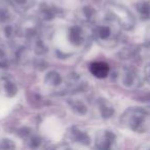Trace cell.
<instances>
[{
	"label": "cell",
	"mask_w": 150,
	"mask_h": 150,
	"mask_svg": "<svg viewBox=\"0 0 150 150\" xmlns=\"http://www.w3.org/2000/svg\"><path fill=\"white\" fill-rule=\"evenodd\" d=\"M0 93L7 98H13L18 94V86L11 76L0 78Z\"/></svg>",
	"instance_id": "obj_9"
},
{
	"label": "cell",
	"mask_w": 150,
	"mask_h": 150,
	"mask_svg": "<svg viewBox=\"0 0 150 150\" xmlns=\"http://www.w3.org/2000/svg\"><path fill=\"white\" fill-rule=\"evenodd\" d=\"M95 110L97 115L103 119H109L114 115L115 109L112 103L105 98H99L95 104Z\"/></svg>",
	"instance_id": "obj_8"
},
{
	"label": "cell",
	"mask_w": 150,
	"mask_h": 150,
	"mask_svg": "<svg viewBox=\"0 0 150 150\" xmlns=\"http://www.w3.org/2000/svg\"><path fill=\"white\" fill-rule=\"evenodd\" d=\"M147 46H148V48L150 50V33L148 34V36H147Z\"/></svg>",
	"instance_id": "obj_20"
},
{
	"label": "cell",
	"mask_w": 150,
	"mask_h": 150,
	"mask_svg": "<svg viewBox=\"0 0 150 150\" xmlns=\"http://www.w3.org/2000/svg\"><path fill=\"white\" fill-rule=\"evenodd\" d=\"M116 135L109 129H101L96 134L95 137V146L100 150L113 149L116 146Z\"/></svg>",
	"instance_id": "obj_6"
},
{
	"label": "cell",
	"mask_w": 150,
	"mask_h": 150,
	"mask_svg": "<svg viewBox=\"0 0 150 150\" xmlns=\"http://www.w3.org/2000/svg\"><path fill=\"white\" fill-rule=\"evenodd\" d=\"M68 104L72 111L78 115H86L88 112V107L83 100L76 97H72L68 100Z\"/></svg>",
	"instance_id": "obj_14"
},
{
	"label": "cell",
	"mask_w": 150,
	"mask_h": 150,
	"mask_svg": "<svg viewBox=\"0 0 150 150\" xmlns=\"http://www.w3.org/2000/svg\"><path fill=\"white\" fill-rule=\"evenodd\" d=\"M93 37V30L88 25L78 24L71 26L67 29L66 38L71 46L75 48H82L88 44Z\"/></svg>",
	"instance_id": "obj_4"
},
{
	"label": "cell",
	"mask_w": 150,
	"mask_h": 150,
	"mask_svg": "<svg viewBox=\"0 0 150 150\" xmlns=\"http://www.w3.org/2000/svg\"><path fill=\"white\" fill-rule=\"evenodd\" d=\"M106 16L114 21L119 27L127 31H131L136 26V19L131 11L125 5L110 2L106 5Z\"/></svg>",
	"instance_id": "obj_3"
},
{
	"label": "cell",
	"mask_w": 150,
	"mask_h": 150,
	"mask_svg": "<svg viewBox=\"0 0 150 150\" xmlns=\"http://www.w3.org/2000/svg\"><path fill=\"white\" fill-rule=\"evenodd\" d=\"M144 79L150 84V63L146 65L144 68Z\"/></svg>",
	"instance_id": "obj_19"
},
{
	"label": "cell",
	"mask_w": 150,
	"mask_h": 150,
	"mask_svg": "<svg viewBox=\"0 0 150 150\" xmlns=\"http://www.w3.org/2000/svg\"><path fill=\"white\" fill-rule=\"evenodd\" d=\"M59 11L56 6L52 4H47V3H43L40 5L39 7V16L45 21H52L56 17L59 16Z\"/></svg>",
	"instance_id": "obj_16"
},
{
	"label": "cell",
	"mask_w": 150,
	"mask_h": 150,
	"mask_svg": "<svg viewBox=\"0 0 150 150\" xmlns=\"http://www.w3.org/2000/svg\"><path fill=\"white\" fill-rule=\"evenodd\" d=\"M88 70L94 77L98 78V79H104L110 73V67L106 62L95 61V62L91 63Z\"/></svg>",
	"instance_id": "obj_10"
},
{
	"label": "cell",
	"mask_w": 150,
	"mask_h": 150,
	"mask_svg": "<svg viewBox=\"0 0 150 150\" xmlns=\"http://www.w3.org/2000/svg\"><path fill=\"white\" fill-rule=\"evenodd\" d=\"M65 79L62 77V75L56 70H50L46 73L44 77V83L52 90H60L62 92L63 86H64Z\"/></svg>",
	"instance_id": "obj_11"
},
{
	"label": "cell",
	"mask_w": 150,
	"mask_h": 150,
	"mask_svg": "<svg viewBox=\"0 0 150 150\" xmlns=\"http://www.w3.org/2000/svg\"><path fill=\"white\" fill-rule=\"evenodd\" d=\"M78 21L80 24H84V25H93L97 20V11L92 6H83L78 11Z\"/></svg>",
	"instance_id": "obj_13"
},
{
	"label": "cell",
	"mask_w": 150,
	"mask_h": 150,
	"mask_svg": "<svg viewBox=\"0 0 150 150\" xmlns=\"http://www.w3.org/2000/svg\"><path fill=\"white\" fill-rule=\"evenodd\" d=\"M66 137L70 143L79 146H88L92 141L88 133L78 125H72L69 127Z\"/></svg>",
	"instance_id": "obj_7"
},
{
	"label": "cell",
	"mask_w": 150,
	"mask_h": 150,
	"mask_svg": "<svg viewBox=\"0 0 150 150\" xmlns=\"http://www.w3.org/2000/svg\"><path fill=\"white\" fill-rule=\"evenodd\" d=\"M19 133V135L23 138V140H25V142L30 148H39L41 146L42 139L37 134L34 133L32 129H28V127H24Z\"/></svg>",
	"instance_id": "obj_12"
},
{
	"label": "cell",
	"mask_w": 150,
	"mask_h": 150,
	"mask_svg": "<svg viewBox=\"0 0 150 150\" xmlns=\"http://www.w3.org/2000/svg\"><path fill=\"white\" fill-rule=\"evenodd\" d=\"M121 28L114 21L105 19L98 24L93 30V37L101 46L105 48H113L118 44L121 36Z\"/></svg>",
	"instance_id": "obj_2"
},
{
	"label": "cell",
	"mask_w": 150,
	"mask_h": 150,
	"mask_svg": "<svg viewBox=\"0 0 150 150\" xmlns=\"http://www.w3.org/2000/svg\"><path fill=\"white\" fill-rule=\"evenodd\" d=\"M119 83L127 90H138L143 86L144 76H141L138 70L133 67H125L118 73L117 76Z\"/></svg>",
	"instance_id": "obj_5"
},
{
	"label": "cell",
	"mask_w": 150,
	"mask_h": 150,
	"mask_svg": "<svg viewBox=\"0 0 150 150\" xmlns=\"http://www.w3.org/2000/svg\"><path fill=\"white\" fill-rule=\"evenodd\" d=\"M120 125L135 133H145L150 127V110L142 107H129L120 116Z\"/></svg>",
	"instance_id": "obj_1"
},
{
	"label": "cell",
	"mask_w": 150,
	"mask_h": 150,
	"mask_svg": "<svg viewBox=\"0 0 150 150\" xmlns=\"http://www.w3.org/2000/svg\"><path fill=\"white\" fill-rule=\"evenodd\" d=\"M135 9L138 17L142 21H150V1L142 0L135 4Z\"/></svg>",
	"instance_id": "obj_17"
},
{
	"label": "cell",
	"mask_w": 150,
	"mask_h": 150,
	"mask_svg": "<svg viewBox=\"0 0 150 150\" xmlns=\"http://www.w3.org/2000/svg\"><path fill=\"white\" fill-rule=\"evenodd\" d=\"M16 145L13 142L9 139H2L0 141V148L1 149H13Z\"/></svg>",
	"instance_id": "obj_18"
},
{
	"label": "cell",
	"mask_w": 150,
	"mask_h": 150,
	"mask_svg": "<svg viewBox=\"0 0 150 150\" xmlns=\"http://www.w3.org/2000/svg\"><path fill=\"white\" fill-rule=\"evenodd\" d=\"M7 2L16 11L24 13L34 6L35 0H7Z\"/></svg>",
	"instance_id": "obj_15"
}]
</instances>
